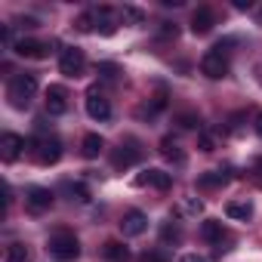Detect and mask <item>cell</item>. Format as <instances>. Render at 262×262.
Instances as JSON below:
<instances>
[{"mask_svg": "<svg viewBox=\"0 0 262 262\" xmlns=\"http://www.w3.org/2000/svg\"><path fill=\"white\" fill-rule=\"evenodd\" d=\"M34 96H37V77H34V74H16V77H10V83H7V99H10L13 108L25 111Z\"/></svg>", "mask_w": 262, "mask_h": 262, "instance_id": "obj_1", "label": "cell"}, {"mask_svg": "<svg viewBox=\"0 0 262 262\" xmlns=\"http://www.w3.org/2000/svg\"><path fill=\"white\" fill-rule=\"evenodd\" d=\"M50 256L53 259H59V262H71V259H77L80 256V244H77V237L71 234V231H53L50 234Z\"/></svg>", "mask_w": 262, "mask_h": 262, "instance_id": "obj_2", "label": "cell"}, {"mask_svg": "<svg viewBox=\"0 0 262 262\" xmlns=\"http://www.w3.org/2000/svg\"><path fill=\"white\" fill-rule=\"evenodd\" d=\"M28 145H31V155L40 167H50L62 158V142L56 136H40V139H31Z\"/></svg>", "mask_w": 262, "mask_h": 262, "instance_id": "obj_3", "label": "cell"}, {"mask_svg": "<svg viewBox=\"0 0 262 262\" xmlns=\"http://www.w3.org/2000/svg\"><path fill=\"white\" fill-rule=\"evenodd\" d=\"M201 74L210 77V80H222V77L228 74V56L219 53L216 47H213L210 53H204V59H201Z\"/></svg>", "mask_w": 262, "mask_h": 262, "instance_id": "obj_4", "label": "cell"}, {"mask_svg": "<svg viewBox=\"0 0 262 262\" xmlns=\"http://www.w3.org/2000/svg\"><path fill=\"white\" fill-rule=\"evenodd\" d=\"M139 161H142V148L136 142H120V148H114V155H111V167L114 170H129Z\"/></svg>", "mask_w": 262, "mask_h": 262, "instance_id": "obj_5", "label": "cell"}, {"mask_svg": "<svg viewBox=\"0 0 262 262\" xmlns=\"http://www.w3.org/2000/svg\"><path fill=\"white\" fill-rule=\"evenodd\" d=\"M83 68H86V56H83V50H65L62 56H59V71L65 74V77H80L83 74Z\"/></svg>", "mask_w": 262, "mask_h": 262, "instance_id": "obj_6", "label": "cell"}, {"mask_svg": "<svg viewBox=\"0 0 262 262\" xmlns=\"http://www.w3.org/2000/svg\"><path fill=\"white\" fill-rule=\"evenodd\" d=\"M86 114H90L93 120H108V117H111V105H108V99L99 93V86H90V90H86Z\"/></svg>", "mask_w": 262, "mask_h": 262, "instance_id": "obj_7", "label": "cell"}, {"mask_svg": "<svg viewBox=\"0 0 262 262\" xmlns=\"http://www.w3.org/2000/svg\"><path fill=\"white\" fill-rule=\"evenodd\" d=\"M145 228H148V216H145L142 210H129V213H123V219H120V231H123L126 237H139Z\"/></svg>", "mask_w": 262, "mask_h": 262, "instance_id": "obj_8", "label": "cell"}, {"mask_svg": "<svg viewBox=\"0 0 262 262\" xmlns=\"http://www.w3.org/2000/svg\"><path fill=\"white\" fill-rule=\"evenodd\" d=\"M25 204H28V210H31V213H43V210H50V207H53V191H50V188H43V185H34V188H28Z\"/></svg>", "mask_w": 262, "mask_h": 262, "instance_id": "obj_9", "label": "cell"}, {"mask_svg": "<svg viewBox=\"0 0 262 262\" xmlns=\"http://www.w3.org/2000/svg\"><path fill=\"white\" fill-rule=\"evenodd\" d=\"M47 111H50L53 117H59V114L68 111V90H65V86L53 83V86L47 90Z\"/></svg>", "mask_w": 262, "mask_h": 262, "instance_id": "obj_10", "label": "cell"}, {"mask_svg": "<svg viewBox=\"0 0 262 262\" xmlns=\"http://www.w3.org/2000/svg\"><path fill=\"white\" fill-rule=\"evenodd\" d=\"M22 148H25L22 136H16V133H4V136H0V158H4L7 164H13L22 155Z\"/></svg>", "mask_w": 262, "mask_h": 262, "instance_id": "obj_11", "label": "cell"}, {"mask_svg": "<svg viewBox=\"0 0 262 262\" xmlns=\"http://www.w3.org/2000/svg\"><path fill=\"white\" fill-rule=\"evenodd\" d=\"M13 50H16V56H22V59H43L50 47L40 43V40H34V37H22V40L13 43Z\"/></svg>", "mask_w": 262, "mask_h": 262, "instance_id": "obj_12", "label": "cell"}, {"mask_svg": "<svg viewBox=\"0 0 262 262\" xmlns=\"http://www.w3.org/2000/svg\"><path fill=\"white\" fill-rule=\"evenodd\" d=\"M213 25H216V13H213L210 7H198V10L191 13V31H194V34H210Z\"/></svg>", "mask_w": 262, "mask_h": 262, "instance_id": "obj_13", "label": "cell"}, {"mask_svg": "<svg viewBox=\"0 0 262 262\" xmlns=\"http://www.w3.org/2000/svg\"><path fill=\"white\" fill-rule=\"evenodd\" d=\"M136 185H151V188L167 191V188L173 185V176H170V173H164V170H145V173H139V176H136Z\"/></svg>", "mask_w": 262, "mask_h": 262, "instance_id": "obj_14", "label": "cell"}, {"mask_svg": "<svg viewBox=\"0 0 262 262\" xmlns=\"http://www.w3.org/2000/svg\"><path fill=\"white\" fill-rule=\"evenodd\" d=\"M93 16H96V31H99V34H114V31H117L114 13H111L108 7H102V10H93Z\"/></svg>", "mask_w": 262, "mask_h": 262, "instance_id": "obj_15", "label": "cell"}, {"mask_svg": "<svg viewBox=\"0 0 262 262\" xmlns=\"http://www.w3.org/2000/svg\"><path fill=\"white\" fill-rule=\"evenodd\" d=\"M161 158H167L170 164H185V151L173 142V136H167V139H161Z\"/></svg>", "mask_w": 262, "mask_h": 262, "instance_id": "obj_16", "label": "cell"}, {"mask_svg": "<svg viewBox=\"0 0 262 262\" xmlns=\"http://www.w3.org/2000/svg\"><path fill=\"white\" fill-rule=\"evenodd\" d=\"M102 148H105V142H102L99 133H90V136H83V142H80V151H83V158H90V161L99 158Z\"/></svg>", "mask_w": 262, "mask_h": 262, "instance_id": "obj_17", "label": "cell"}, {"mask_svg": "<svg viewBox=\"0 0 262 262\" xmlns=\"http://www.w3.org/2000/svg\"><path fill=\"white\" fill-rule=\"evenodd\" d=\"M102 253H105L108 262H129V250H126L120 241H108V244L102 247Z\"/></svg>", "mask_w": 262, "mask_h": 262, "instance_id": "obj_18", "label": "cell"}, {"mask_svg": "<svg viewBox=\"0 0 262 262\" xmlns=\"http://www.w3.org/2000/svg\"><path fill=\"white\" fill-rule=\"evenodd\" d=\"M201 237H204L207 244H219V241H222V222L204 219V222H201Z\"/></svg>", "mask_w": 262, "mask_h": 262, "instance_id": "obj_19", "label": "cell"}, {"mask_svg": "<svg viewBox=\"0 0 262 262\" xmlns=\"http://www.w3.org/2000/svg\"><path fill=\"white\" fill-rule=\"evenodd\" d=\"M7 262H34V256H31V250L22 244V241H16V244H10L7 247V256H4Z\"/></svg>", "mask_w": 262, "mask_h": 262, "instance_id": "obj_20", "label": "cell"}, {"mask_svg": "<svg viewBox=\"0 0 262 262\" xmlns=\"http://www.w3.org/2000/svg\"><path fill=\"white\" fill-rule=\"evenodd\" d=\"M225 213H228L231 219H244V222H247V219L253 216V204H247V201H231V204L225 207Z\"/></svg>", "mask_w": 262, "mask_h": 262, "instance_id": "obj_21", "label": "cell"}, {"mask_svg": "<svg viewBox=\"0 0 262 262\" xmlns=\"http://www.w3.org/2000/svg\"><path fill=\"white\" fill-rule=\"evenodd\" d=\"M225 182H228V173H222V170L204 173V176L198 179V185H201V188H219V185H225Z\"/></svg>", "mask_w": 262, "mask_h": 262, "instance_id": "obj_22", "label": "cell"}, {"mask_svg": "<svg viewBox=\"0 0 262 262\" xmlns=\"http://www.w3.org/2000/svg\"><path fill=\"white\" fill-rule=\"evenodd\" d=\"M65 191L71 194V201H90V188L83 185V182H65Z\"/></svg>", "mask_w": 262, "mask_h": 262, "instance_id": "obj_23", "label": "cell"}, {"mask_svg": "<svg viewBox=\"0 0 262 262\" xmlns=\"http://www.w3.org/2000/svg\"><path fill=\"white\" fill-rule=\"evenodd\" d=\"M161 241H164V244H179V241H182V231H179L176 225H164V228H161Z\"/></svg>", "mask_w": 262, "mask_h": 262, "instance_id": "obj_24", "label": "cell"}, {"mask_svg": "<svg viewBox=\"0 0 262 262\" xmlns=\"http://www.w3.org/2000/svg\"><path fill=\"white\" fill-rule=\"evenodd\" d=\"M201 210H204V204H201L198 198H185V201H182V207H179V213H188V216H198Z\"/></svg>", "mask_w": 262, "mask_h": 262, "instance_id": "obj_25", "label": "cell"}, {"mask_svg": "<svg viewBox=\"0 0 262 262\" xmlns=\"http://www.w3.org/2000/svg\"><path fill=\"white\" fill-rule=\"evenodd\" d=\"M176 123H179L182 129H198V126H201L198 114H179V117H176Z\"/></svg>", "mask_w": 262, "mask_h": 262, "instance_id": "obj_26", "label": "cell"}, {"mask_svg": "<svg viewBox=\"0 0 262 262\" xmlns=\"http://www.w3.org/2000/svg\"><path fill=\"white\" fill-rule=\"evenodd\" d=\"M142 262H170V256L164 250H145L142 253Z\"/></svg>", "mask_w": 262, "mask_h": 262, "instance_id": "obj_27", "label": "cell"}, {"mask_svg": "<svg viewBox=\"0 0 262 262\" xmlns=\"http://www.w3.org/2000/svg\"><path fill=\"white\" fill-rule=\"evenodd\" d=\"M123 19H129V22H142V19H145V13H142V10H136V7H123Z\"/></svg>", "mask_w": 262, "mask_h": 262, "instance_id": "obj_28", "label": "cell"}, {"mask_svg": "<svg viewBox=\"0 0 262 262\" xmlns=\"http://www.w3.org/2000/svg\"><path fill=\"white\" fill-rule=\"evenodd\" d=\"M201 151H213V136L210 133H201Z\"/></svg>", "mask_w": 262, "mask_h": 262, "instance_id": "obj_29", "label": "cell"}, {"mask_svg": "<svg viewBox=\"0 0 262 262\" xmlns=\"http://www.w3.org/2000/svg\"><path fill=\"white\" fill-rule=\"evenodd\" d=\"M99 74H105V77H117V65H99Z\"/></svg>", "mask_w": 262, "mask_h": 262, "instance_id": "obj_30", "label": "cell"}, {"mask_svg": "<svg viewBox=\"0 0 262 262\" xmlns=\"http://www.w3.org/2000/svg\"><path fill=\"white\" fill-rule=\"evenodd\" d=\"M179 262H207V259H204V256H198V253H185Z\"/></svg>", "mask_w": 262, "mask_h": 262, "instance_id": "obj_31", "label": "cell"}, {"mask_svg": "<svg viewBox=\"0 0 262 262\" xmlns=\"http://www.w3.org/2000/svg\"><path fill=\"white\" fill-rule=\"evenodd\" d=\"M19 25H25V28H37V19H31V16H25V19H19Z\"/></svg>", "mask_w": 262, "mask_h": 262, "instance_id": "obj_32", "label": "cell"}, {"mask_svg": "<svg viewBox=\"0 0 262 262\" xmlns=\"http://www.w3.org/2000/svg\"><path fill=\"white\" fill-rule=\"evenodd\" d=\"M253 126H256V136H259V139H262V111H259V114H256V123H253Z\"/></svg>", "mask_w": 262, "mask_h": 262, "instance_id": "obj_33", "label": "cell"}, {"mask_svg": "<svg viewBox=\"0 0 262 262\" xmlns=\"http://www.w3.org/2000/svg\"><path fill=\"white\" fill-rule=\"evenodd\" d=\"M234 10H250V0H234Z\"/></svg>", "mask_w": 262, "mask_h": 262, "instance_id": "obj_34", "label": "cell"}, {"mask_svg": "<svg viewBox=\"0 0 262 262\" xmlns=\"http://www.w3.org/2000/svg\"><path fill=\"white\" fill-rule=\"evenodd\" d=\"M253 170L259 173V182H262V158H256V164H253Z\"/></svg>", "mask_w": 262, "mask_h": 262, "instance_id": "obj_35", "label": "cell"}, {"mask_svg": "<svg viewBox=\"0 0 262 262\" xmlns=\"http://www.w3.org/2000/svg\"><path fill=\"white\" fill-rule=\"evenodd\" d=\"M256 25H262V7L256 10Z\"/></svg>", "mask_w": 262, "mask_h": 262, "instance_id": "obj_36", "label": "cell"}]
</instances>
